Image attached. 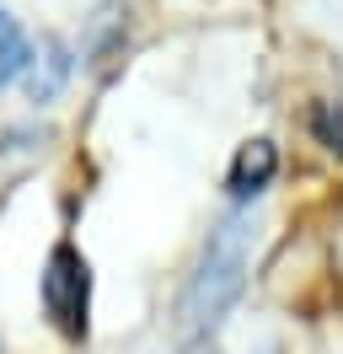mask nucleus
I'll list each match as a JSON object with an SVG mask.
<instances>
[{
	"label": "nucleus",
	"mask_w": 343,
	"mask_h": 354,
	"mask_svg": "<svg viewBox=\"0 0 343 354\" xmlns=\"http://www.w3.org/2000/svg\"><path fill=\"white\" fill-rule=\"evenodd\" d=\"M247 258H252V221L247 215L220 221V231H210L204 258H198L188 290H183V306H177L183 333H210L231 311V301L247 285Z\"/></svg>",
	"instance_id": "f257e3e1"
},
{
	"label": "nucleus",
	"mask_w": 343,
	"mask_h": 354,
	"mask_svg": "<svg viewBox=\"0 0 343 354\" xmlns=\"http://www.w3.org/2000/svg\"><path fill=\"white\" fill-rule=\"evenodd\" d=\"M38 295H43L48 322H54L64 338H81L86 333V311H91V268H86V258L70 242H59L54 252H48L43 279H38Z\"/></svg>",
	"instance_id": "f03ea898"
},
{
	"label": "nucleus",
	"mask_w": 343,
	"mask_h": 354,
	"mask_svg": "<svg viewBox=\"0 0 343 354\" xmlns=\"http://www.w3.org/2000/svg\"><path fill=\"white\" fill-rule=\"evenodd\" d=\"M279 172V151L268 145V140H252V145H241L231 161V194L236 199H257L268 183H274Z\"/></svg>",
	"instance_id": "7ed1b4c3"
},
{
	"label": "nucleus",
	"mask_w": 343,
	"mask_h": 354,
	"mask_svg": "<svg viewBox=\"0 0 343 354\" xmlns=\"http://www.w3.org/2000/svg\"><path fill=\"white\" fill-rule=\"evenodd\" d=\"M21 70H27V32L17 27V17L0 11V86L17 81Z\"/></svg>",
	"instance_id": "20e7f679"
},
{
	"label": "nucleus",
	"mask_w": 343,
	"mask_h": 354,
	"mask_svg": "<svg viewBox=\"0 0 343 354\" xmlns=\"http://www.w3.org/2000/svg\"><path fill=\"white\" fill-rule=\"evenodd\" d=\"M311 129H317V140L327 151H343V108L338 102H322V108L311 113Z\"/></svg>",
	"instance_id": "39448f33"
}]
</instances>
